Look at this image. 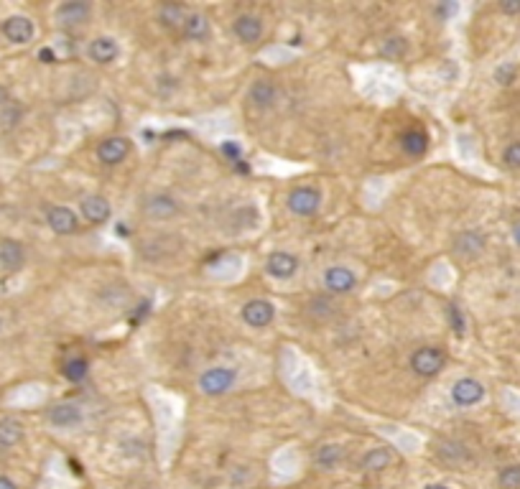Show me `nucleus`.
I'll list each match as a JSON object with an SVG mask.
<instances>
[{
    "mask_svg": "<svg viewBox=\"0 0 520 489\" xmlns=\"http://www.w3.org/2000/svg\"><path fill=\"white\" fill-rule=\"evenodd\" d=\"M235 382H238V370L225 365H214V367H207L199 375V392L207 397H220L233 390Z\"/></svg>",
    "mask_w": 520,
    "mask_h": 489,
    "instance_id": "nucleus-1",
    "label": "nucleus"
},
{
    "mask_svg": "<svg viewBox=\"0 0 520 489\" xmlns=\"http://www.w3.org/2000/svg\"><path fill=\"white\" fill-rule=\"evenodd\" d=\"M444 365H447V352L441 347H434V344L418 347L416 352L408 357L410 372L418 375V377H436V375L444 370Z\"/></svg>",
    "mask_w": 520,
    "mask_h": 489,
    "instance_id": "nucleus-2",
    "label": "nucleus"
},
{
    "mask_svg": "<svg viewBox=\"0 0 520 489\" xmlns=\"http://www.w3.org/2000/svg\"><path fill=\"white\" fill-rule=\"evenodd\" d=\"M286 207L288 212L301 217V220L317 217L319 209H322V191L317 186H296V189L288 191Z\"/></svg>",
    "mask_w": 520,
    "mask_h": 489,
    "instance_id": "nucleus-3",
    "label": "nucleus"
},
{
    "mask_svg": "<svg viewBox=\"0 0 520 489\" xmlns=\"http://www.w3.org/2000/svg\"><path fill=\"white\" fill-rule=\"evenodd\" d=\"M357 273L349 265H329L322 273V286L331 296H347L357 288Z\"/></svg>",
    "mask_w": 520,
    "mask_h": 489,
    "instance_id": "nucleus-4",
    "label": "nucleus"
},
{
    "mask_svg": "<svg viewBox=\"0 0 520 489\" xmlns=\"http://www.w3.org/2000/svg\"><path fill=\"white\" fill-rule=\"evenodd\" d=\"M143 214H146L151 222H169L181 214V202H179L176 196L166 194V191L151 194V196H146V202H143Z\"/></svg>",
    "mask_w": 520,
    "mask_h": 489,
    "instance_id": "nucleus-5",
    "label": "nucleus"
},
{
    "mask_svg": "<svg viewBox=\"0 0 520 489\" xmlns=\"http://www.w3.org/2000/svg\"><path fill=\"white\" fill-rule=\"evenodd\" d=\"M449 397L457 408H472L484 400V385L477 377H459L449 390Z\"/></svg>",
    "mask_w": 520,
    "mask_h": 489,
    "instance_id": "nucleus-6",
    "label": "nucleus"
},
{
    "mask_svg": "<svg viewBox=\"0 0 520 489\" xmlns=\"http://www.w3.org/2000/svg\"><path fill=\"white\" fill-rule=\"evenodd\" d=\"M301 268V260L288 250H273L265 257V273L275 281H291Z\"/></svg>",
    "mask_w": 520,
    "mask_h": 489,
    "instance_id": "nucleus-7",
    "label": "nucleus"
},
{
    "mask_svg": "<svg viewBox=\"0 0 520 489\" xmlns=\"http://www.w3.org/2000/svg\"><path fill=\"white\" fill-rule=\"evenodd\" d=\"M484 247H487V237H484L482 232H477V230H465V232H459L452 242V252L459 257V260H465V263L477 260V257L484 252Z\"/></svg>",
    "mask_w": 520,
    "mask_h": 489,
    "instance_id": "nucleus-8",
    "label": "nucleus"
},
{
    "mask_svg": "<svg viewBox=\"0 0 520 489\" xmlns=\"http://www.w3.org/2000/svg\"><path fill=\"white\" fill-rule=\"evenodd\" d=\"M240 316L250 329H265V326L273 324L275 306L268 299H253L240 308Z\"/></svg>",
    "mask_w": 520,
    "mask_h": 489,
    "instance_id": "nucleus-9",
    "label": "nucleus"
},
{
    "mask_svg": "<svg viewBox=\"0 0 520 489\" xmlns=\"http://www.w3.org/2000/svg\"><path fill=\"white\" fill-rule=\"evenodd\" d=\"M85 54L92 64H97V67H107V64L117 61V56H120V43H117V38L102 33V36H95L90 43H87Z\"/></svg>",
    "mask_w": 520,
    "mask_h": 489,
    "instance_id": "nucleus-10",
    "label": "nucleus"
},
{
    "mask_svg": "<svg viewBox=\"0 0 520 489\" xmlns=\"http://www.w3.org/2000/svg\"><path fill=\"white\" fill-rule=\"evenodd\" d=\"M130 138L125 135H110V138H105V141L97 143V161L105 166H117L130 156Z\"/></svg>",
    "mask_w": 520,
    "mask_h": 489,
    "instance_id": "nucleus-11",
    "label": "nucleus"
},
{
    "mask_svg": "<svg viewBox=\"0 0 520 489\" xmlns=\"http://www.w3.org/2000/svg\"><path fill=\"white\" fill-rule=\"evenodd\" d=\"M90 16H92V6L87 0H67V3H61L54 11L56 23L64 26V28H77V26L87 23Z\"/></svg>",
    "mask_w": 520,
    "mask_h": 489,
    "instance_id": "nucleus-12",
    "label": "nucleus"
},
{
    "mask_svg": "<svg viewBox=\"0 0 520 489\" xmlns=\"http://www.w3.org/2000/svg\"><path fill=\"white\" fill-rule=\"evenodd\" d=\"M233 33L240 43H258L265 33V23L260 16H253V13H243L233 21Z\"/></svg>",
    "mask_w": 520,
    "mask_h": 489,
    "instance_id": "nucleus-13",
    "label": "nucleus"
},
{
    "mask_svg": "<svg viewBox=\"0 0 520 489\" xmlns=\"http://www.w3.org/2000/svg\"><path fill=\"white\" fill-rule=\"evenodd\" d=\"M46 225L56 235H74L80 230V217H77L74 209L54 204V207L46 209Z\"/></svg>",
    "mask_w": 520,
    "mask_h": 489,
    "instance_id": "nucleus-14",
    "label": "nucleus"
},
{
    "mask_svg": "<svg viewBox=\"0 0 520 489\" xmlns=\"http://www.w3.org/2000/svg\"><path fill=\"white\" fill-rule=\"evenodd\" d=\"M80 214L90 222V225L97 227V225H105V222L110 220L112 207L102 194H87L80 199Z\"/></svg>",
    "mask_w": 520,
    "mask_h": 489,
    "instance_id": "nucleus-15",
    "label": "nucleus"
},
{
    "mask_svg": "<svg viewBox=\"0 0 520 489\" xmlns=\"http://www.w3.org/2000/svg\"><path fill=\"white\" fill-rule=\"evenodd\" d=\"M3 36L8 38L16 46H23V43H31L33 36H36V26L28 16H11V18L3 21Z\"/></svg>",
    "mask_w": 520,
    "mask_h": 489,
    "instance_id": "nucleus-16",
    "label": "nucleus"
},
{
    "mask_svg": "<svg viewBox=\"0 0 520 489\" xmlns=\"http://www.w3.org/2000/svg\"><path fill=\"white\" fill-rule=\"evenodd\" d=\"M248 102L260 112L270 110V107H275V102H278V87H275L270 80L253 82L250 90H248Z\"/></svg>",
    "mask_w": 520,
    "mask_h": 489,
    "instance_id": "nucleus-17",
    "label": "nucleus"
},
{
    "mask_svg": "<svg viewBox=\"0 0 520 489\" xmlns=\"http://www.w3.org/2000/svg\"><path fill=\"white\" fill-rule=\"evenodd\" d=\"M46 421H49L54 428L67 431V428H74L82 423V408L74 403H56L46 410Z\"/></svg>",
    "mask_w": 520,
    "mask_h": 489,
    "instance_id": "nucleus-18",
    "label": "nucleus"
},
{
    "mask_svg": "<svg viewBox=\"0 0 520 489\" xmlns=\"http://www.w3.org/2000/svg\"><path fill=\"white\" fill-rule=\"evenodd\" d=\"M344 458V446L342 444H324V446H319L314 451L312 461L319 471H334L336 466L342 464Z\"/></svg>",
    "mask_w": 520,
    "mask_h": 489,
    "instance_id": "nucleus-19",
    "label": "nucleus"
},
{
    "mask_svg": "<svg viewBox=\"0 0 520 489\" xmlns=\"http://www.w3.org/2000/svg\"><path fill=\"white\" fill-rule=\"evenodd\" d=\"M181 31H184V36L189 38V41H196V43L209 41V36H212V26H209V18L204 16V13H196V11L186 16Z\"/></svg>",
    "mask_w": 520,
    "mask_h": 489,
    "instance_id": "nucleus-20",
    "label": "nucleus"
},
{
    "mask_svg": "<svg viewBox=\"0 0 520 489\" xmlns=\"http://www.w3.org/2000/svg\"><path fill=\"white\" fill-rule=\"evenodd\" d=\"M393 464V453L388 446H375L360 458V469L367 474H380Z\"/></svg>",
    "mask_w": 520,
    "mask_h": 489,
    "instance_id": "nucleus-21",
    "label": "nucleus"
},
{
    "mask_svg": "<svg viewBox=\"0 0 520 489\" xmlns=\"http://www.w3.org/2000/svg\"><path fill=\"white\" fill-rule=\"evenodd\" d=\"M26 263L23 244L16 240H3L0 242V268L3 270H21Z\"/></svg>",
    "mask_w": 520,
    "mask_h": 489,
    "instance_id": "nucleus-22",
    "label": "nucleus"
},
{
    "mask_svg": "<svg viewBox=\"0 0 520 489\" xmlns=\"http://www.w3.org/2000/svg\"><path fill=\"white\" fill-rule=\"evenodd\" d=\"M400 151L410 158H418L428 151V135L423 130H405L400 135Z\"/></svg>",
    "mask_w": 520,
    "mask_h": 489,
    "instance_id": "nucleus-23",
    "label": "nucleus"
},
{
    "mask_svg": "<svg viewBox=\"0 0 520 489\" xmlns=\"http://www.w3.org/2000/svg\"><path fill=\"white\" fill-rule=\"evenodd\" d=\"M23 423L18 418H0V446L11 448L23 441Z\"/></svg>",
    "mask_w": 520,
    "mask_h": 489,
    "instance_id": "nucleus-24",
    "label": "nucleus"
},
{
    "mask_svg": "<svg viewBox=\"0 0 520 489\" xmlns=\"http://www.w3.org/2000/svg\"><path fill=\"white\" fill-rule=\"evenodd\" d=\"M186 16H189L186 8L179 6V3H164V6H159V21L166 28H181Z\"/></svg>",
    "mask_w": 520,
    "mask_h": 489,
    "instance_id": "nucleus-25",
    "label": "nucleus"
},
{
    "mask_svg": "<svg viewBox=\"0 0 520 489\" xmlns=\"http://www.w3.org/2000/svg\"><path fill=\"white\" fill-rule=\"evenodd\" d=\"M439 458L444 461V464H462V461H467L469 458V451H467L465 444H459V441H444L439 446Z\"/></svg>",
    "mask_w": 520,
    "mask_h": 489,
    "instance_id": "nucleus-26",
    "label": "nucleus"
},
{
    "mask_svg": "<svg viewBox=\"0 0 520 489\" xmlns=\"http://www.w3.org/2000/svg\"><path fill=\"white\" fill-rule=\"evenodd\" d=\"M61 375L69 380V382H82V380L90 375V362L85 357H69L64 365H61Z\"/></svg>",
    "mask_w": 520,
    "mask_h": 489,
    "instance_id": "nucleus-27",
    "label": "nucleus"
},
{
    "mask_svg": "<svg viewBox=\"0 0 520 489\" xmlns=\"http://www.w3.org/2000/svg\"><path fill=\"white\" fill-rule=\"evenodd\" d=\"M405 51H408V41H405L403 36H391L383 41V46H380V54L386 56V59H400V56H405Z\"/></svg>",
    "mask_w": 520,
    "mask_h": 489,
    "instance_id": "nucleus-28",
    "label": "nucleus"
},
{
    "mask_svg": "<svg viewBox=\"0 0 520 489\" xmlns=\"http://www.w3.org/2000/svg\"><path fill=\"white\" fill-rule=\"evenodd\" d=\"M497 487L500 489H520V464L502 466L497 474Z\"/></svg>",
    "mask_w": 520,
    "mask_h": 489,
    "instance_id": "nucleus-29",
    "label": "nucleus"
},
{
    "mask_svg": "<svg viewBox=\"0 0 520 489\" xmlns=\"http://www.w3.org/2000/svg\"><path fill=\"white\" fill-rule=\"evenodd\" d=\"M447 316H449V321H452L454 334H457V336H465L467 334V318H465V313H462V308H459L457 303H449Z\"/></svg>",
    "mask_w": 520,
    "mask_h": 489,
    "instance_id": "nucleus-30",
    "label": "nucleus"
},
{
    "mask_svg": "<svg viewBox=\"0 0 520 489\" xmlns=\"http://www.w3.org/2000/svg\"><path fill=\"white\" fill-rule=\"evenodd\" d=\"M515 77H518V69H515V64H502V67L495 69V82L502 87H508L515 82Z\"/></svg>",
    "mask_w": 520,
    "mask_h": 489,
    "instance_id": "nucleus-31",
    "label": "nucleus"
},
{
    "mask_svg": "<svg viewBox=\"0 0 520 489\" xmlns=\"http://www.w3.org/2000/svg\"><path fill=\"white\" fill-rule=\"evenodd\" d=\"M502 163L508 168H520V141H513L502 151Z\"/></svg>",
    "mask_w": 520,
    "mask_h": 489,
    "instance_id": "nucleus-32",
    "label": "nucleus"
},
{
    "mask_svg": "<svg viewBox=\"0 0 520 489\" xmlns=\"http://www.w3.org/2000/svg\"><path fill=\"white\" fill-rule=\"evenodd\" d=\"M500 11L508 16H518L520 13V0H500Z\"/></svg>",
    "mask_w": 520,
    "mask_h": 489,
    "instance_id": "nucleus-33",
    "label": "nucleus"
},
{
    "mask_svg": "<svg viewBox=\"0 0 520 489\" xmlns=\"http://www.w3.org/2000/svg\"><path fill=\"white\" fill-rule=\"evenodd\" d=\"M329 301L327 299H317V301H312V311H317V313H322V316H324L327 311H329Z\"/></svg>",
    "mask_w": 520,
    "mask_h": 489,
    "instance_id": "nucleus-34",
    "label": "nucleus"
},
{
    "mask_svg": "<svg viewBox=\"0 0 520 489\" xmlns=\"http://www.w3.org/2000/svg\"><path fill=\"white\" fill-rule=\"evenodd\" d=\"M222 153H227V156H240V151L235 148V143L233 141H227L225 146H222Z\"/></svg>",
    "mask_w": 520,
    "mask_h": 489,
    "instance_id": "nucleus-35",
    "label": "nucleus"
},
{
    "mask_svg": "<svg viewBox=\"0 0 520 489\" xmlns=\"http://www.w3.org/2000/svg\"><path fill=\"white\" fill-rule=\"evenodd\" d=\"M0 489H18V484L8 477H0Z\"/></svg>",
    "mask_w": 520,
    "mask_h": 489,
    "instance_id": "nucleus-36",
    "label": "nucleus"
},
{
    "mask_svg": "<svg viewBox=\"0 0 520 489\" xmlns=\"http://www.w3.org/2000/svg\"><path fill=\"white\" fill-rule=\"evenodd\" d=\"M513 240H515V244L520 247V222H515V225H513Z\"/></svg>",
    "mask_w": 520,
    "mask_h": 489,
    "instance_id": "nucleus-37",
    "label": "nucleus"
},
{
    "mask_svg": "<svg viewBox=\"0 0 520 489\" xmlns=\"http://www.w3.org/2000/svg\"><path fill=\"white\" fill-rule=\"evenodd\" d=\"M8 102V90L6 87H0V104H6Z\"/></svg>",
    "mask_w": 520,
    "mask_h": 489,
    "instance_id": "nucleus-38",
    "label": "nucleus"
},
{
    "mask_svg": "<svg viewBox=\"0 0 520 489\" xmlns=\"http://www.w3.org/2000/svg\"><path fill=\"white\" fill-rule=\"evenodd\" d=\"M423 489H449L447 484H426Z\"/></svg>",
    "mask_w": 520,
    "mask_h": 489,
    "instance_id": "nucleus-39",
    "label": "nucleus"
},
{
    "mask_svg": "<svg viewBox=\"0 0 520 489\" xmlns=\"http://www.w3.org/2000/svg\"><path fill=\"white\" fill-rule=\"evenodd\" d=\"M0 331H3V318H0Z\"/></svg>",
    "mask_w": 520,
    "mask_h": 489,
    "instance_id": "nucleus-40",
    "label": "nucleus"
}]
</instances>
